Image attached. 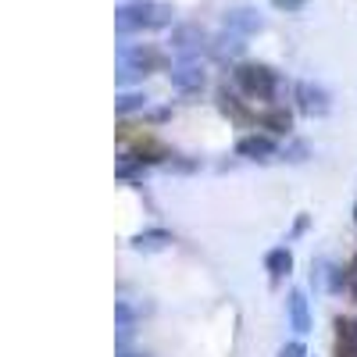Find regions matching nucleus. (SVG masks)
Returning a JSON list of instances; mask_svg holds the SVG:
<instances>
[{"label": "nucleus", "mask_w": 357, "mask_h": 357, "mask_svg": "<svg viewBox=\"0 0 357 357\" xmlns=\"http://www.w3.org/2000/svg\"><path fill=\"white\" fill-rule=\"evenodd\" d=\"M146 104H151V97H146V93H122V97L114 100V111L126 118V114H132V111H143Z\"/></svg>", "instance_id": "2eb2a0df"}, {"label": "nucleus", "mask_w": 357, "mask_h": 357, "mask_svg": "<svg viewBox=\"0 0 357 357\" xmlns=\"http://www.w3.org/2000/svg\"><path fill=\"white\" fill-rule=\"evenodd\" d=\"M165 168H168V172H197V161H178V158H172V161H165Z\"/></svg>", "instance_id": "6ab92c4d"}, {"label": "nucleus", "mask_w": 357, "mask_h": 357, "mask_svg": "<svg viewBox=\"0 0 357 357\" xmlns=\"http://www.w3.org/2000/svg\"><path fill=\"white\" fill-rule=\"evenodd\" d=\"M165 68V54L151 43L139 47H122L118 50V82H132V79H146L151 72Z\"/></svg>", "instance_id": "f03ea898"}, {"label": "nucleus", "mask_w": 357, "mask_h": 357, "mask_svg": "<svg viewBox=\"0 0 357 357\" xmlns=\"http://www.w3.org/2000/svg\"><path fill=\"white\" fill-rule=\"evenodd\" d=\"M286 307H289V325L296 336H307L311 333V311H307V296L301 289H293L286 296Z\"/></svg>", "instance_id": "6e6552de"}, {"label": "nucleus", "mask_w": 357, "mask_h": 357, "mask_svg": "<svg viewBox=\"0 0 357 357\" xmlns=\"http://www.w3.org/2000/svg\"><path fill=\"white\" fill-rule=\"evenodd\" d=\"M354 222H357V204H354Z\"/></svg>", "instance_id": "5701e85b"}, {"label": "nucleus", "mask_w": 357, "mask_h": 357, "mask_svg": "<svg viewBox=\"0 0 357 357\" xmlns=\"http://www.w3.org/2000/svg\"><path fill=\"white\" fill-rule=\"evenodd\" d=\"M172 8L168 4H151V0H136V4H126V8H118L114 15V25H118V33L129 36V33H139V29H165L172 22Z\"/></svg>", "instance_id": "f257e3e1"}, {"label": "nucleus", "mask_w": 357, "mask_h": 357, "mask_svg": "<svg viewBox=\"0 0 357 357\" xmlns=\"http://www.w3.org/2000/svg\"><path fill=\"white\" fill-rule=\"evenodd\" d=\"M118 357H146V354H129V350H122V354H118Z\"/></svg>", "instance_id": "4be33fe9"}, {"label": "nucleus", "mask_w": 357, "mask_h": 357, "mask_svg": "<svg viewBox=\"0 0 357 357\" xmlns=\"http://www.w3.org/2000/svg\"><path fill=\"white\" fill-rule=\"evenodd\" d=\"M225 29H232V33H240V36H250V33H261L264 22L250 8H232V11H225Z\"/></svg>", "instance_id": "1a4fd4ad"}, {"label": "nucleus", "mask_w": 357, "mask_h": 357, "mask_svg": "<svg viewBox=\"0 0 357 357\" xmlns=\"http://www.w3.org/2000/svg\"><path fill=\"white\" fill-rule=\"evenodd\" d=\"M304 154H307V146H304V143H296V146H289V154H286V158H289V161H304Z\"/></svg>", "instance_id": "412c9836"}, {"label": "nucleus", "mask_w": 357, "mask_h": 357, "mask_svg": "<svg viewBox=\"0 0 357 357\" xmlns=\"http://www.w3.org/2000/svg\"><path fill=\"white\" fill-rule=\"evenodd\" d=\"M264 268H268V275H272V282H279L282 275L293 272V254L286 247H275V250H268L264 257Z\"/></svg>", "instance_id": "f8f14e48"}, {"label": "nucleus", "mask_w": 357, "mask_h": 357, "mask_svg": "<svg viewBox=\"0 0 357 357\" xmlns=\"http://www.w3.org/2000/svg\"><path fill=\"white\" fill-rule=\"evenodd\" d=\"M275 11H286V15H301L307 11V0H272Z\"/></svg>", "instance_id": "f3484780"}, {"label": "nucleus", "mask_w": 357, "mask_h": 357, "mask_svg": "<svg viewBox=\"0 0 357 357\" xmlns=\"http://www.w3.org/2000/svg\"><path fill=\"white\" fill-rule=\"evenodd\" d=\"M236 154L247 158V161H268V158H275V139L272 136H243L240 143H236Z\"/></svg>", "instance_id": "0eeeda50"}, {"label": "nucleus", "mask_w": 357, "mask_h": 357, "mask_svg": "<svg viewBox=\"0 0 357 357\" xmlns=\"http://www.w3.org/2000/svg\"><path fill=\"white\" fill-rule=\"evenodd\" d=\"M247 36H240V33H232V29H225L222 36H215V43H211V50L218 54V57H240L243 50H247V43H243Z\"/></svg>", "instance_id": "ddd939ff"}, {"label": "nucleus", "mask_w": 357, "mask_h": 357, "mask_svg": "<svg viewBox=\"0 0 357 357\" xmlns=\"http://www.w3.org/2000/svg\"><path fill=\"white\" fill-rule=\"evenodd\" d=\"M211 36L204 33L200 25H178L172 29V50L178 54V61H190V57H200L204 50H211Z\"/></svg>", "instance_id": "20e7f679"}, {"label": "nucleus", "mask_w": 357, "mask_h": 357, "mask_svg": "<svg viewBox=\"0 0 357 357\" xmlns=\"http://www.w3.org/2000/svg\"><path fill=\"white\" fill-rule=\"evenodd\" d=\"M218 107H222V114H229V118H232V122H254V114H250L240 100H236V93H229L225 86L218 89Z\"/></svg>", "instance_id": "4468645a"}, {"label": "nucleus", "mask_w": 357, "mask_h": 357, "mask_svg": "<svg viewBox=\"0 0 357 357\" xmlns=\"http://www.w3.org/2000/svg\"><path fill=\"white\" fill-rule=\"evenodd\" d=\"M347 293H350L354 301H357V257L347 264Z\"/></svg>", "instance_id": "a211bd4d"}, {"label": "nucleus", "mask_w": 357, "mask_h": 357, "mask_svg": "<svg viewBox=\"0 0 357 357\" xmlns=\"http://www.w3.org/2000/svg\"><path fill=\"white\" fill-rule=\"evenodd\" d=\"M293 97H296V107H301L304 114H311V118L329 111V93H325L321 86H314V82H296Z\"/></svg>", "instance_id": "423d86ee"}, {"label": "nucleus", "mask_w": 357, "mask_h": 357, "mask_svg": "<svg viewBox=\"0 0 357 357\" xmlns=\"http://www.w3.org/2000/svg\"><path fill=\"white\" fill-rule=\"evenodd\" d=\"M336 333H340V343L357 354V318H336Z\"/></svg>", "instance_id": "dca6fc26"}, {"label": "nucleus", "mask_w": 357, "mask_h": 357, "mask_svg": "<svg viewBox=\"0 0 357 357\" xmlns=\"http://www.w3.org/2000/svg\"><path fill=\"white\" fill-rule=\"evenodd\" d=\"M168 243H172V232L168 229H143V232H136L132 240H129V247L139 250V254H158Z\"/></svg>", "instance_id": "9d476101"}, {"label": "nucleus", "mask_w": 357, "mask_h": 357, "mask_svg": "<svg viewBox=\"0 0 357 357\" xmlns=\"http://www.w3.org/2000/svg\"><path fill=\"white\" fill-rule=\"evenodd\" d=\"M257 122H261L268 132L286 136V132L293 129V114H289L286 107H268V111H261V118H257Z\"/></svg>", "instance_id": "9b49d317"}, {"label": "nucleus", "mask_w": 357, "mask_h": 357, "mask_svg": "<svg viewBox=\"0 0 357 357\" xmlns=\"http://www.w3.org/2000/svg\"><path fill=\"white\" fill-rule=\"evenodd\" d=\"M168 79H172V86L178 89V93H186V97L200 93V89L207 86V72H204V65L197 61V57H190V61H175L168 68Z\"/></svg>", "instance_id": "39448f33"}, {"label": "nucleus", "mask_w": 357, "mask_h": 357, "mask_svg": "<svg viewBox=\"0 0 357 357\" xmlns=\"http://www.w3.org/2000/svg\"><path fill=\"white\" fill-rule=\"evenodd\" d=\"M279 357H307V350H304V343H286L279 350Z\"/></svg>", "instance_id": "aec40b11"}, {"label": "nucleus", "mask_w": 357, "mask_h": 357, "mask_svg": "<svg viewBox=\"0 0 357 357\" xmlns=\"http://www.w3.org/2000/svg\"><path fill=\"white\" fill-rule=\"evenodd\" d=\"M232 79H236V86H240L247 97H254V100H272L275 89H279V75L268 68V65H250V61H243V65H236Z\"/></svg>", "instance_id": "7ed1b4c3"}]
</instances>
